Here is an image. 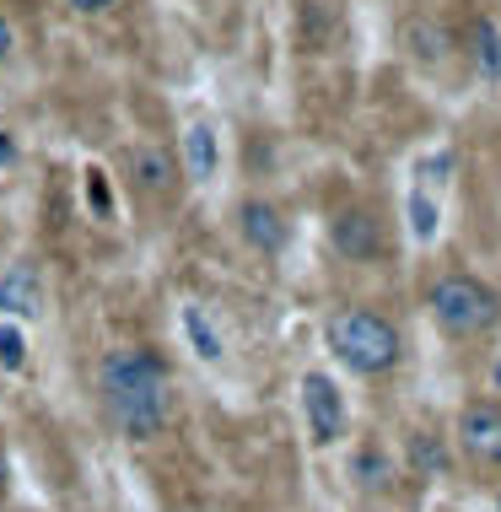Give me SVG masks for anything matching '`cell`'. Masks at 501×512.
<instances>
[{"label": "cell", "instance_id": "cell-1", "mask_svg": "<svg viewBox=\"0 0 501 512\" xmlns=\"http://www.w3.org/2000/svg\"><path fill=\"white\" fill-rule=\"evenodd\" d=\"M97 399L124 442H151L173 421V367L157 345H114L97 362Z\"/></svg>", "mask_w": 501, "mask_h": 512}, {"label": "cell", "instance_id": "cell-2", "mask_svg": "<svg viewBox=\"0 0 501 512\" xmlns=\"http://www.w3.org/2000/svg\"><path fill=\"white\" fill-rule=\"evenodd\" d=\"M324 351L356 378H388L405 362V335L383 308L367 302H345L324 318Z\"/></svg>", "mask_w": 501, "mask_h": 512}, {"label": "cell", "instance_id": "cell-3", "mask_svg": "<svg viewBox=\"0 0 501 512\" xmlns=\"http://www.w3.org/2000/svg\"><path fill=\"white\" fill-rule=\"evenodd\" d=\"M426 313L437 335L448 340H485L501 324V292L469 270H448L426 286Z\"/></svg>", "mask_w": 501, "mask_h": 512}, {"label": "cell", "instance_id": "cell-4", "mask_svg": "<svg viewBox=\"0 0 501 512\" xmlns=\"http://www.w3.org/2000/svg\"><path fill=\"white\" fill-rule=\"evenodd\" d=\"M453 442L469 469L480 475H501V399H469L453 421Z\"/></svg>", "mask_w": 501, "mask_h": 512}, {"label": "cell", "instance_id": "cell-5", "mask_svg": "<svg viewBox=\"0 0 501 512\" xmlns=\"http://www.w3.org/2000/svg\"><path fill=\"white\" fill-rule=\"evenodd\" d=\"M302 394V426H308V442L313 448H340L345 432H351V410H345V394L329 372H308L297 383Z\"/></svg>", "mask_w": 501, "mask_h": 512}, {"label": "cell", "instance_id": "cell-6", "mask_svg": "<svg viewBox=\"0 0 501 512\" xmlns=\"http://www.w3.org/2000/svg\"><path fill=\"white\" fill-rule=\"evenodd\" d=\"M329 243L345 265H378L388 254V227L372 205H345V211L329 221Z\"/></svg>", "mask_w": 501, "mask_h": 512}, {"label": "cell", "instance_id": "cell-7", "mask_svg": "<svg viewBox=\"0 0 501 512\" xmlns=\"http://www.w3.org/2000/svg\"><path fill=\"white\" fill-rule=\"evenodd\" d=\"M238 238L254 248V254L275 259L291 243V221H286V211L275 200H243L238 205Z\"/></svg>", "mask_w": 501, "mask_h": 512}, {"label": "cell", "instance_id": "cell-8", "mask_svg": "<svg viewBox=\"0 0 501 512\" xmlns=\"http://www.w3.org/2000/svg\"><path fill=\"white\" fill-rule=\"evenodd\" d=\"M130 184L141 189L146 200H167L178 189V162L167 157L162 146H135L130 151Z\"/></svg>", "mask_w": 501, "mask_h": 512}, {"label": "cell", "instance_id": "cell-9", "mask_svg": "<svg viewBox=\"0 0 501 512\" xmlns=\"http://www.w3.org/2000/svg\"><path fill=\"white\" fill-rule=\"evenodd\" d=\"M216 168H221V141H216V124L194 119L189 130H184V173H189V184H211Z\"/></svg>", "mask_w": 501, "mask_h": 512}, {"label": "cell", "instance_id": "cell-10", "mask_svg": "<svg viewBox=\"0 0 501 512\" xmlns=\"http://www.w3.org/2000/svg\"><path fill=\"white\" fill-rule=\"evenodd\" d=\"M0 313H17V318L38 313V270L33 265H17L0 281Z\"/></svg>", "mask_w": 501, "mask_h": 512}, {"label": "cell", "instance_id": "cell-11", "mask_svg": "<svg viewBox=\"0 0 501 512\" xmlns=\"http://www.w3.org/2000/svg\"><path fill=\"white\" fill-rule=\"evenodd\" d=\"M469 54H475L480 76L501 81V33H496V22H485V17L469 22Z\"/></svg>", "mask_w": 501, "mask_h": 512}, {"label": "cell", "instance_id": "cell-12", "mask_svg": "<svg viewBox=\"0 0 501 512\" xmlns=\"http://www.w3.org/2000/svg\"><path fill=\"white\" fill-rule=\"evenodd\" d=\"M410 464L421 469V475H442V469H448V448H442V437L415 432L410 437Z\"/></svg>", "mask_w": 501, "mask_h": 512}, {"label": "cell", "instance_id": "cell-13", "mask_svg": "<svg viewBox=\"0 0 501 512\" xmlns=\"http://www.w3.org/2000/svg\"><path fill=\"white\" fill-rule=\"evenodd\" d=\"M184 329H189V340H194V351H200V356H205V362H216V356H221V340H216V329H211V324H205V313H200V308H194V302H189V308H184Z\"/></svg>", "mask_w": 501, "mask_h": 512}, {"label": "cell", "instance_id": "cell-14", "mask_svg": "<svg viewBox=\"0 0 501 512\" xmlns=\"http://www.w3.org/2000/svg\"><path fill=\"white\" fill-rule=\"evenodd\" d=\"M0 367H6V372L27 367V340H22L17 324H0Z\"/></svg>", "mask_w": 501, "mask_h": 512}, {"label": "cell", "instance_id": "cell-15", "mask_svg": "<svg viewBox=\"0 0 501 512\" xmlns=\"http://www.w3.org/2000/svg\"><path fill=\"white\" fill-rule=\"evenodd\" d=\"M11 54H17V27H11V17L0 11V65H6Z\"/></svg>", "mask_w": 501, "mask_h": 512}, {"label": "cell", "instance_id": "cell-16", "mask_svg": "<svg viewBox=\"0 0 501 512\" xmlns=\"http://www.w3.org/2000/svg\"><path fill=\"white\" fill-rule=\"evenodd\" d=\"M119 0H71V11H81V17H103V11H114Z\"/></svg>", "mask_w": 501, "mask_h": 512}, {"label": "cell", "instance_id": "cell-17", "mask_svg": "<svg viewBox=\"0 0 501 512\" xmlns=\"http://www.w3.org/2000/svg\"><path fill=\"white\" fill-rule=\"evenodd\" d=\"M11 162H17V141H11V135H0V168H11Z\"/></svg>", "mask_w": 501, "mask_h": 512}, {"label": "cell", "instance_id": "cell-18", "mask_svg": "<svg viewBox=\"0 0 501 512\" xmlns=\"http://www.w3.org/2000/svg\"><path fill=\"white\" fill-rule=\"evenodd\" d=\"M6 486H11V464H6V448H0V496H6Z\"/></svg>", "mask_w": 501, "mask_h": 512}]
</instances>
